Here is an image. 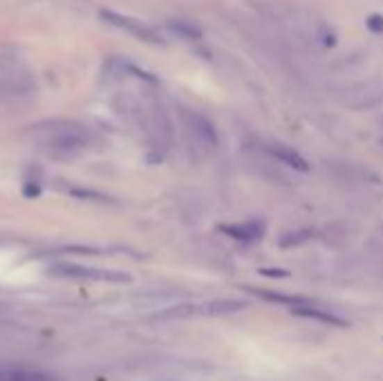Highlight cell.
<instances>
[{"instance_id": "obj_1", "label": "cell", "mask_w": 383, "mask_h": 381, "mask_svg": "<svg viewBox=\"0 0 383 381\" xmlns=\"http://www.w3.org/2000/svg\"><path fill=\"white\" fill-rule=\"evenodd\" d=\"M32 135L49 155L54 157H76L90 146V133L79 122L54 119L32 126Z\"/></svg>"}, {"instance_id": "obj_2", "label": "cell", "mask_w": 383, "mask_h": 381, "mask_svg": "<svg viewBox=\"0 0 383 381\" xmlns=\"http://www.w3.org/2000/svg\"><path fill=\"white\" fill-rule=\"evenodd\" d=\"M49 274L58 278H74V280H95V283H130L128 274L117 269H101V267H85L74 263H63L49 267Z\"/></svg>"}, {"instance_id": "obj_3", "label": "cell", "mask_w": 383, "mask_h": 381, "mask_svg": "<svg viewBox=\"0 0 383 381\" xmlns=\"http://www.w3.org/2000/svg\"><path fill=\"white\" fill-rule=\"evenodd\" d=\"M101 18H104L108 25H113V27L121 29V32L135 36V38H139V41H144V43L166 45L164 36L159 34V29H155L153 25H148L144 21H139V18L124 16V14H119V12H113V9H104V12H101Z\"/></svg>"}, {"instance_id": "obj_4", "label": "cell", "mask_w": 383, "mask_h": 381, "mask_svg": "<svg viewBox=\"0 0 383 381\" xmlns=\"http://www.w3.org/2000/svg\"><path fill=\"white\" fill-rule=\"evenodd\" d=\"M242 309H247V300H238V298H218V300H206V303L199 305H177L175 309H170L164 316H227V314H238Z\"/></svg>"}, {"instance_id": "obj_5", "label": "cell", "mask_w": 383, "mask_h": 381, "mask_svg": "<svg viewBox=\"0 0 383 381\" xmlns=\"http://www.w3.org/2000/svg\"><path fill=\"white\" fill-rule=\"evenodd\" d=\"M184 124L190 139H193L199 148H215L218 133L213 124H211L204 115L195 113V110H184Z\"/></svg>"}, {"instance_id": "obj_6", "label": "cell", "mask_w": 383, "mask_h": 381, "mask_svg": "<svg viewBox=\"0 0 383 381\" xmlns=\"http://www.w3.org/2000/svg\"><path fill=\"white\" fill-rule=\"evenodd\" d=\"M291 314L298 316V318H307V321H316V323H323V325H332V327H348L350 323L345 318H341L339 314L332 312L329 307H325L318 300H311L307 305H300V307H294L289 309Z\"/></svg>"}, {"instance_id": "obj_7", "label": "cell", "mask_w": 383, "mask_h": 381, "mask_svg": "<svg viewBox=\"0 0 383 381\" xmlns=\"http://www.w3.org/2000/svg\"><path fill=\"white\" fill-rule=\"evenodd\" d=\"M220 232L229 236L231 240H240V243H256L267 232V225L262 220H245V222L234 225H222Z\"/></svg>"}, {"instance_id": "obj_8", "label": "cell", "mask_w": 383, "mask_h": 381, "mask_svg": "<svg viewBox=\"0 0 383 381\" xmlns=\"http://www.w3.org/2000/svg\"><path fill=\"white\" fill-rule=\"evenodd\" d=\"M265 150H267V155H271L274 159H278L280 164H285L289 168L300 170V173H307V170H309V162H307V159L302 157L298 150L289 148L285 144H267Z\"/></svg>"}, {"instance_id": "obj_9", "label": "cell", "mask_w": 383, "mask_h": 381, "mask_svg": "<svg viewBox=\"0 0 383 381\" xmlns=\"http://www.w3.org/2000/svg\"><path fill=\"white\" fill-rule=\"evenodd\" d=\"M0 381H54L43 373L34 370H0Z\"/></svg>"}, {"instance_id": "obj_10", "label": "cell", "mask_w": 383, "mask_h": 381, "mask_svg": "<svg viewBox=\"0 0 383 381\" xmlns=\"http://www.w3.org/2000/svg\"><path fill=\"white\" fill-rule=\"evenodd\" d=\"M314 238V232L311 229H298V232H287V234H282L280 240H278V245L280 247H298V245H305L309 243V240Z\"/></svg>"}, {"instance_id": "obj_11", "label": "cell", "mask_w": 383, "mask_h": 381, "mask_svg": "<svg viewBox=\"0 0 383 381\" xmlns=\"http://www.w3.org/2000/svg\"><path fill=\"white\" fill-rule=\"evenodd\" d=\"M168 27L173 29L175 34L184 36V38H190V41H197V38H202V29L193 23H184V21H170Z\"/></svg>"}, {"instance_id": "obj_12", "label": "cell", "mask_w": 383, "mask_h": 381, "mask_svg": "<svg viewBox=\"0 0 383 381\" xmlns=\"http://www.w3.org/2000/svg\"><path fill=\"white\" fill-rule=\"evenodd\" d=\"M316 38H318L320 47H334L336 45V34L332 32L329 27H318L316 29Z\"/></svg>"}, {"instance_id": "obj_13", "label": "cell", "mask_w": 383, "mask_h": 381, "mask_svg": "<svg viewBox=\"0 0 383 381\" xmlns=\"http://www.w3.org/2000/svg\"><path fill=\"white\" fill-rule=\"evenodd\" d=\"M368 29L375 34H383V16L381 14H372L368 16Z\"/></svg>"}, {"instance_id": "obj_14", "label": "cell", "mask_w": 383, "mask_h": 381, "mask_svg": "<svg viewBox=\"0 0 383 381\" xmlns=\"http://www.w3.org/2000/svg\"><path fill=\"white\" fill-rule=\"evenodd\" d=\"M260 274L267 278H287L289 276V272H285V269H260Z\"/></svg>"}]
</instances>
